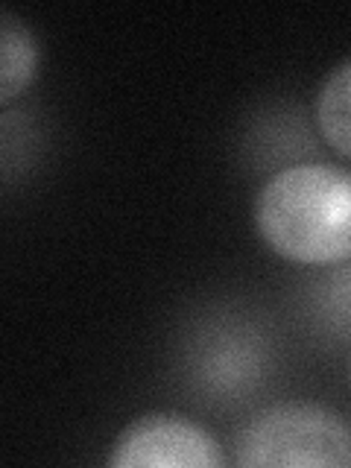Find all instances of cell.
<instances>
[{"mask_svg":"<svg viewBox=\"0 0 351 468\" xmlns=\"http://www.w3.org/2000/svg\"><path fill=\"white\" fill-rule=\"evenodd\" d=\"M38 68V41L29 27L12 15L0 12V106H12L29 82L36 80Z\"/></svg>","mask_w":351,"mask_h":468,"instance_id":"cell-4","label":"cell"},{"mask_svg":"<svg viewBox=\"0 0 351 468\" xmlns=\"http://www.w3.org/2000/svg\"><path fill=\"white\" fill-rule=\"evenodd\" d=\"M234 463L243 468H351V428L328 407L275 404L243 428Z\"/></svg>","mask_w":351,"mask_h":468,"instance_id":"cell-2","label":"cell"},{"mask_svg":"<svg viewBox=\"0 0 351 468\" xmlns=\"http://www.w3.org/2000/svg\"><path fill=\"white\" fill-rule=\"evenodd\" d=\"M316 126L334 153L351 161V58L336 65L316 94Z\"/></svg>","mask_w":351,"mask_h":468,"instance_id":"cell-5","label":"cell"},{"mask_svg":"<svg viewBox=\"0 0 351 468\" xmlns=\"http://www.w3.org/2000/svg\"><path fill=\"white\" fill-rule=\"evenodd\" d=\"M255 226L275 255L304 267L351 258V170L292 165L278 170L255 199Z\"/></svg>","mask_w":351,"mask_h":468,"instance_id":"cell-1","label":"cell"},{"mask_svg":"<svg viewBox=\"0 0 351 468\" xmlns=\"http://www.w3.org/2000/svg\"><path fill=\"white\" fill-rule=\"evenodd\" d=\"M112 468H219L223 448L197 421L167 413L141 416L114 439Z\"/></svg>","mask_w":351,"mask_h":468,"instance_id":"cell-3","label":"cell"}]
</instances>
